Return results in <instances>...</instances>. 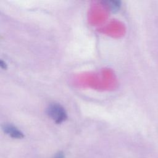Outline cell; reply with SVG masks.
Segmentation results:
<instances>
[{
  "label": "cell",
  "mask_w": 158,
  "mask_h": 158,
  "mask_svg": "<svg viewBox=\"0 0 158 158\" xmlns=\"http://www.w3.org/2000/svg\"><path fill=\"white\" fill-rule=\"evenodd\" d=\"M102 3L113 12L119 10L121 6L120 1H102Z\"/></svg>",
  "instance_id": "3957f363"
},
{
  "label": "cell",
  "mask_w": 158,
  "mask_h": 158,
  "mask_svg": "<svg viewBox=\"0 0 158 158\" xmlns=\"http://www.w3.org/2000/svg\"><path fill=\"white\" fill-rule=\"evenodd\" d=\"M0 66L1 67V69H6L7 68V64L5 62H4L2 60H1L0 61Z\"/></svg>",
  "instance_id": "277c9868"
},
{
  "label": "cell",
  "mask_w": 158,
  "mask_h": 158,
  "mask_svg": "<svg viewBox=\"0 0 158 158\" xmlns=\"http://www.w3.org/2000/svg\"><path fill=\"white\" fill-rule=\"evenodd\" d=\"M55 158H64V154L62 153V152H59Z\"/></svg>",
  "instance_id": "5b68a950"
},
{
  "label": "cell",
  "mask_w": 158,
  "mask_h": 158,
  "mask_svg": "<svg viewBox=\"0 0 158 158\" xmlns=\"http://www.w3.org/2000/svg\"><path fill=\"white\" fill-rule=\"evenodd\" d=\"M2 129L6 134L8 135L9 136L13 138L22 139L24 137V135L23 134V133L16 127L12 124H4L2 126Z\"/></svg>",
  "instance_id": "7a4b0ae2"
},
{
  "label": "cell",
  "mask_w": 158,
  "mask_h": 158,
  "mask_svg": "<svg viewBox=\"0 0 158 158\" xmlns=\"http://www.w3.org/2000/svg\"><path fill=\"white\" fill-rule=\"evenodd\" d=\"M46 113L56 123H61L67 118V114L65 109L59 104H50L47 109Z\"/></svg>",
  "instance_id": "6da1fadb"
}]
</instances>
